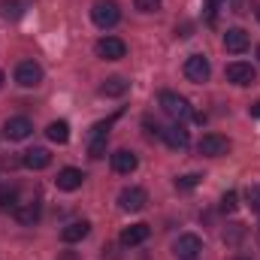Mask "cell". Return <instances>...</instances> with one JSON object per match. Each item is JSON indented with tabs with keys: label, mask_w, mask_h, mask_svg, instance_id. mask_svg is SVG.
Segmentation results:
<instances>
[{
	"label": "cell",
	"mask_w": 260,
	"mask_h": 260,
	"mask_svg": "<svg viewBox=\"0 0 260 260\" xmlns=\"http://www.w3.org/2000/svg\"><path fill=\"white\" fill-rule=\"evenodd\" d=\"M88 233H91L88 221H73V224H67L64 230H61V239H64L67 245H73V242H82Z\"/></svg>",
	"instance_id": "e0dca14e"
},
{
	"label": "cell",
	"mask_w": 260,
	"mask_h": 260,
	"mask_svg": "<svg viewBox=\"0 0 260 260\" xmlns=\"http://www.w3.org/2000/svg\"><path fill=\"white\" fill-rule=\"evenodd\" d=\"M251 115H254V118H260V100L254 103V106H251Z\"/></svg>",
	"instance_id": "f546056e"
},
{
	"label": "cell",
	"mask_w": 260,
	"mask_h": 260,
	"mask_svg": "<svg viewBox=\"0 0 260 260\" xmlns=\"http://www.w3.org/2000/svg\"><path fill=\"white\" fill-rule=\"evenodd\" d=\"M224 76H227V82H233V85H239V88H245V85H254V79H257L254 67H251V64H242V61H233V64H227Z\"/></svg>",
	"instance_id": "8992f818"
},
{
	"label": "cell",
	"mask_w": 260,
	"mask_h": 260,
	"mask_svg": "<svg viewBox=\"0 0 260 260\" xmlns=\"http://www.w3.org/2000/svg\"><path fill=\"white\" fill-rule=\"evenodd\" d=\"M157 103L164 106V112L173 118V121H188V118H194V109H191V103L182 97V94H176V91H160V97H157Z\"/></svg>",
	"instance_id": "6da1fadb"
},
{
	"label": "cell",
	"mask_w": 260,
	"mask_h": 260,
	"mask_svg": "<svg viewBox=\"0 0 260 260\" xmlns=\"http://www.w3.org/2000/svg\"><path fill=\"white\" fill-rule=\"evenodd\" d=\"M236 206H239L236 191H227V194L221 197V212H236Z\"/></svg>",
	"instance_id": "d4e9b609"
},
{
	"label": "cell",
	"mask_w": 260,
	"mask_h": 260,
	"mask_svg": "<svg viewBox=\"0 0 260 260\" xmlns=\"http://www.w3.org/2000/svg\"><path fill=\"white\" fill-rule=\"evenodd\" d=\"M133 3H136V9H139V12H157L164 0H133Z\"/></svg>",
	"instance_id": "4316f807"
},
{
	"label": "cell",
	"mask_w": 260,
	"mask_h": 260,
	"mask_svg": "<svg viewBox=\"0 0 260 260\" xmlns=\"http://www.w3.org/2000/svg\"><path fill=\"white\" fill-rule=\"evenodd\" d=\"M15 82L21 88H37L43 82V67L34 64V61H21V64L15 67Z\"/></svg>",
	"instance_id": "52a82bcc"
},
{
	"label": "cell",
	"mask_w": 260,
	"mask_h": 260,
	"mask_svg": "<svg viewBox=\"0 0 260 260\" xmlns=\"http://www.w3.org/2000/svg\"><path fill=\"white\" fill-rule=\"evenodd\" d=\"M30 133H34V124H30V118H24V115L6 118V124H3V136L12 139V142H21V139H27Z\"/></svg>",
	"instance_id": "ba28073f"
},
{
	"label": "cell",
	"mask_w": 260,
	"mask_h": 260,
	"mask_svg": "<svg viewBox=\"0 0 260 260\" xmlns=\"http://www.w3.org/2000/svg\"><path fill=\"white\" fill-rule=\"evenodd\" d=\"M145 203H148V194H145L142 188H124V191L118 194V206H121L124 212H142Z\"/></svg>",
	"instance_id": "30bf717a"
},
{
	"label": "cell",
	"mask_w": 260,
	"mask_h": 260,
	"mask_svg": "<svg viewBox=\"0 0 260 260\" xmlns=\"http://www.w3.org/2000/svg\"><path fill=\"white\" fill-rule=\"evenodd\" d=\"M197 151H200V154H206V157H221V154H227V151H230V139H227V136H221V133H206V136L200 139Z\"/></svg>",
	"instance_id": "277c9868"
},
{
	"label": "cell",
	"mask_w": 260,
	"mask_h": 260,
	"mask_svg": "<svg viewBox=\"0 0 260 260\" xmlns=\"http://www.w3.org/2000/svg\"><path fill=\"white\" fill-rule=\"evenodd\" d=\"M257 233H260V227H257Z\"/></svg>",
	"instance_id": "d590c367"
},
{
	"label": "cell",
	"mask_w": 260,
	"mask_h": 260,
	"mask_svg": "<svg viewBox=\"0 0 260 260\" xmlns=\"http://www.w3.org/2000/svg\"><path fill=\"white\" fill-rule=\"evenodd\" d=\"M24 6H27V0H3L0 3V15L3 18H21Z\"/></svg>",
	"instance_id": "7402d4cb"
},
{
	"label": "cell",
	"mask_w": 260,
	"mask_h": 260,
	"mask_svg": "<svg viewBox=\"0 0 260 260\" xmlns=\"http://www.w3.org/2000/svg\"><path fill=\"white\" fill-rule=\"evenodd\" d=\"M185 76L197 82V85H203V82H209V76H212V67L209 61L203 58V55H191L188 61H185Z\"/></svg>",
	"instance_id": "9c48e42d"
},
{
	"label": "cell",
	"mask_w": 260,
	"mask_h": 260,
	"mask_svg": "<svg viewBox=\"0 0 260 260\" xmlns=\"http://www.w3.org/2000/svg\"><path fill=\"white\" fill-rule=\"evenodd\" d=\"M257 21H260V9H257Z\"/></svg>",
	"instance_id": "e575fe53"
},
{
	"label": "cell",
	"mask_w": 260,
	"mask_h": 260,
	"mask_svg": "<svg viewBox=\"0 0 260 260\" xmlns=\"http://www.w3.org/2000/svg\"><path fill=\"white\" fill-rule=\"evenodd\" d=\"M64 260H76V257H73V254H64Z\"/></svg>",
	"instance_id": "4dcf8cb0"
},
{
	"label": "cell",
	"mask_w": 260,
	"mask_h": 260,
	"mask_svg": "<svg viewBox=\"0 0 260 260\" xmlns=\"http://www.w3.org/2000/svg\"><path fill=\"white\" fill-rule=\"evenodd\" d=\"M15 209H18V191L0 188V212H15Z\"/></svg>",
	"instance_id": "603a6c76"
},
{
	"label": "cell",
	"mask_w": 260,
	"mask_h": 260,
	"mask_svg": "<svg viewBox=\"0 0 260 260\" xmlns=\"http://www.w3.org/2000/svg\"><path fill=\"white\" fill-rule=\"evenodd\" d=\"M127 88H130V82L124 76H109V79L100 85V94H103V97H124Z\"/></svg>",
	"instance_id": "ffe728a7"
},
{
	"label": "cell",
	"mask_w": 260,
	"mask_h": 260,
	"mask_svg": "<svg viewBox=\"0 0 260 260\" xmlns=\"http://www.w3.org/2000/svg\"><path fill=\"white\" fill-rule=\"evenodd\" d=\"M164 142L170 145V148H176V151H185L188 145H191V136H188V130H185V124H170V127H164Z\"/></svg>",
	"instance_id": "8fae6325"
},
{
	"label": "cell",
	"mask_w": 260,
	"mask_h": 260,
	"mask_svg": "<svg viewBox=\"0 0 260 260\" xmlns=\"http://www.w3.org/2000/svg\"><path fill=\"white\" fill-rule=\"evenodd\" d=\"M257 61H260V46H257Z\"/></svg>",
	"instance_id": "836d02e7"
},
{
	"label": "cell",
	"mask_w": 260,
	"mask_h": 260,
	"mask_svg": "<svg viewBox=\"0 0 260 260\" xmlns=\"http://www.w3.org/2000/svg\"><path fill=\"white\" fill-rule=\"evenodd\" d=\"M91 21H94L100 30L115 27V24L121 21V9H118V3H115V0H97V3L91 6Z\"/></svg>",
	"instance_id": "7a4b0ae2"
},
{
	"label": "cell",
	"mask_w": 260,
	"mask_h": 260,
	"mask_svg": "<svg viewBox=\"0 0 260 260\" xmlns=\"http://www.w3.org/2000/svg\"><path fill=\"white\" fill-rule=\"evenodd\" d=\"M148 236H151V227H148V224H130V227L121 230V239H118V242H121L124 248H136V245H142Z\"/></svg>",
	"instance_id": "4fadbf2b"
},
{
	"label": "cell",
	"mask_w": 260,
	"mask_h": 260,
	"mask_svg": "<svg viewBox=\"0 0 260 260\" xmlns=\"http://www.w3.org/2000/svg\"><path fill=\"white\" fill-rule=\"evenodd\" d=\"M245 197H248V206H251V212H257V215H260V185H251Z\"/></svg>",
	"instance_id": "484cf974"
},
{
	"label": "cell",
	"mask_w": 260,
	"mask_h": 260,
	"mask_svg": "<svg viewBox=\"0 0 260 260\" xmlns=\"http://www.w3.org/2000/svg\"><path fill=\"white\" fill-rule=\"evenodd\" d=\"M109 127H112V121H100V124H94L91 148H88V154H91L94 160H100V157L106 154V136H109Z\"/></svg>",
	"instance_id": "7c38bea8"
},
{
	"label": "cell",
	"mask_w": 260,
	"mask_h": 260,
	"mask_svg": "<svg viewBox=\"0 0 260 260\" xmlns=\"http://www.w3.org/2000/svg\"><path fill=\"white\" fill-rule=\"evenodd\" d=\"M40 215H43V209H40V203L34 200V203H24V206H18L15 209V218H18V224L21 227H34L37 221H40Z\"/></svg>",
	"instance_id": "d6986e66"
},
{
	"label": "cell",
	"mask_w": 260,
	"mask_h": 260,
	"mask_svg": "<svg viewBox=\"0 0 260 260\" xmlns=\"http://www.w3.org/2000/svg\"><path fill=\"white\" fill-rule=\"evenodd\" d=\"M221 3H224V0H206V18H209V21H215V12L221 9Z\"/></svg>",
	"instance_id": "83f0119b"
},
{
	"label": "cell",
	"mask_w": 260,
	"mask_h": 260,
	"mask_svg": "<svg viewBox=\"0 0 260 260\" xmlns=\"http://www.w3.org/2000/svg\"><path fill=\"white\" fill-rule=\"evenodd\" d=\"M224 49L233 52V55H242V52L248 49V34H245L242 27H230V30L224 34Z\"/></svg>",
	"instance_id": "9a60e30c"
},
{
	"label": "cell",
	"mask_w": 260,
	"mask_h": 260,
	"mask_svg": "<svg viewBox=\"0 0 260 260\" xmlns=\"http://www.w3.org/2000/svg\"><path fill=\"white\" fill-rule=\"evenodd\" d=\"M46 136H49L52 142L64 145V142H70V124H67V121H52V124L46 127Z\"/></svg>",
	"instance_id": "44dd1931"
},
{
	"label": "cell",
	"mask_w": 260,
	"mask_h": 260,
	"mask_svg": "<svg viewBox=\"0 0 260 260\" xmlns=\"http://www.w3.org/2000/svg\"><path fill=\"white\" fill-rule=\"evenodd\" d=\"M3 82H6V79H3V73H0V88H3Z\"/></svg>",
	"instance_id": "1f68e13d"
},
{
	"label": "cell",
	"mask_w": 260,
	"mask_h": 260,
	"mask_svg": "<svg viewBox=\"0 0 260 260\" xmlns=\"http://www.w3.org/2000/svg\"><path fill=\"white\" fill-rule=\"evenodd\" d=\"M21 164H24L27 170H46V167L52 164V154H49L46 148H30V151H24Z\"/></svg>",
	"instance_id": "ac0fdd59"
},
{
	"label": "cell",
	"mask_w": 260,
	"mask_h": 260,
	"mask_svg": "<svg viewBox=\"0 0 260 260\" xmlns=\"http://www.w3.org/2000/svg\"><path fill=\"white\" fill-rule=\"evenodd\" d=\"M82 182H85V173H82V170H76V167H64V170L58 173V179H55L58 191H79V188H82Z\"/></svg>",
	"instance_id": "5bb4252c"
},
{
	"label": "cell",
	"mask_w": 260,
	"mask_h": 260,
	"mask_svg": "<svg viewBox=\"0 0 260 260\" xmlns=\"http://www.w3.org/2000/svg\"><path fill=\"white\" fill-rule=\"evenodd\" d=\"M236 260H251V257H236Z\"/></svg>",
	"instance_id": "d6a6232c"
},
{
	"label": "cell",
	"mask_w": 260,
	"mask_h": 260,
	"mask_svg": "<svg viewBox=\"0 0 260 260\" xmlns=\"http://www.w3.org/2000/svg\"><path fill=\"white\" fill-rule=\"evenodd\" d=\"M200 179H203V176H197V173L176 179V191H191V188H197V185H200Z\"/></svg>",
	"instance_id": "cb8c5ba5"
},
{
	"label": "cell",
	"mask_w": 260,
	"mask_h": 260,
	"mask_svg": "<svg viewBox=\"0 0 260 260\" xmlns=\"http://www.w3.org/2000/svg\"><path fill=\"white\" fill-rule=\"evenodd\" d=\"M136 167H139V160H136V154H133V151H127V148H118V151L112 154V170H115V173L130 176Z\"/></svg>",
	"instance_id": "2e32d148"
},
{
	"label": "cell",
	"mask_w": 260,
	"mask_h": 260,
	"mask_svg": "<svg viewBox=\"0 0 260 260\" xmlns=\"http://www.w3.org/2000/svg\"><path fill=\"white\" fill-rule=\"evenodd\" d=\"M97 55L103 58V61H121L124 55H127V46H124V40H118V37H103V40H97Z\"/></svg>",
	"instance_id": "5b68a950"
},
{
	"label": "cell",
	"mask_w": 260,
	"mask_h": 260,
	"mask_svg": "<svg viewBox=\"0 0 260 260\" xmlns=\"http://www.w3.org/2000/svg\"><path fill=\"white\" fill-rule=\"evenodd\" d=\"M242 233H245V230H242V224H233V230H230V233H227L224 239H227V242H236V239H239Z\"/></svg>",
	"instance_id": "f1b7e54d"
},
{
	"label": "cell",
	"mask_w": 260,
	"mask_h": 260,
	"mask_svg": "<svg viewBox=\"0 0 260 260\" xmlns=\"http://www.w3.org/2000/svg\"><path fill=\"white\" fill-rule=\"evenodd\" d=\"M200 251H203V239H200L197 233H182V236L176 239V245H173V254L179 260H197Z\"/></svg>",
	"instance_id": "3957f363"
}]
</instances>
